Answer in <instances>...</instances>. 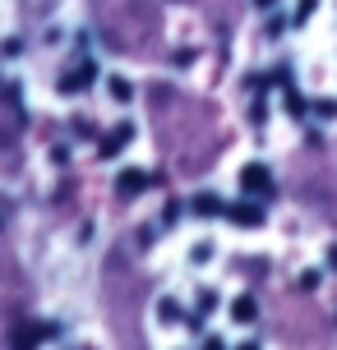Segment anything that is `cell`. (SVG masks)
<instances>
[{"mask_svg":"<svg viewBox=\"0 0 337 350\" xmlns=\"http://www.w3.org/2000/svg\"><path fill=\"white\" fill-rule=\"evenodd\" d=\"M240 189H245L249 198H264V203H273V198H277L273 171H268L264 161H245V166H240Z\"/></svg>","mask_w":337,"mask_h":350,"instance_id":"1","label":"cell"},{"mask_svg":"<svg viewBox=\"0 0 337 350\" xmlns=\"http://www.w3.org/2000/svg\"><path fill=\"white\" fill-rule=\"evenodd\" d=\"M129 139H134V124L121 120V124H116V129L107 134V139H97V157H102V161H116L125 148H129Z\"/></svg>","mask_w":337,"mask_h":350,"instance_id":"2","label":"cell"},{"mask_svg":"<svg viewBox=\"0 0 337 350\" xmlns=\"http://www.w3.org/2000/svg\"><path fill=\"white\" fill-rule=\"evenodd\" d=\"M153 185V175L148 171H139V166H129V171H121L116 175V198H125V203H134L143 189Z\"/></svg>","mask_w":337,"mask_h":350,"instance_id":"3","label":"cell"},{"mask_svg":"<svg viewBox=\"0 0 337 350\" xmlns=\"http://www.w3.org/2000/svg\"><path fill=\"white\" fill-rule=\"evenodd\" d=\"M92 79H97V65H92V60H79L70 74H60V92H65V97H79Z\"/></svg>","mask_w":337,"mask_h":350,"instance_id":"4","label":"cell"},{"mask_svg":"<svg viewBox=\"0 0 337 350\" xmlns=\"http://www.w3.org/2000/svg\"><path fill=\"white\" fill-rule=\"evenodd\" d=\"M227 217L236 221V226H264V198H240V203H231Z\"/></svg>","mask_w":337,"mask_h":350,"instance_id":"5","label":"cell"},{"mask_svg":"<svg viewBox=\"0 0 337 350\" xmlns=\"http://www.w3.org/2000/svg\"><path fill=\"white\" fill-rule=\"evenodd\" d=\"M227 198H222V193H213V189H203V193H195V198H190V212H195V217H227Z\"/></svg>","mask_w":337,"mask_h":350,"instance_id":"6","label":"cell"},{"mask_svg":"<svg viewBox=\"0 0 337 350\" xmlns=\"http://www.w3.org/2000/svg\"><path fill=\"white\" fill-rule=\"evenodd\" d=\"M231 318H236L240 327H249V323L259 318V299H254V295H236V299H231Z\"/></svg>","mask_w":337,"mask_h":350,"instance_id":"7","label":"cell"},{"mask_svg":"<svg viewBox=\"0 0 337 350\" xmlns=\"http://www.w3.org/2000/svg\"><path fill=\"white\" fill-rule=\"evenodd\" d=\"M107 92H111V97H116L121 106L134 102V83H129V79H121V74H111V79H107Z\"/></svg>","mask_w":337,"mask_h":350,"instance_id":"8","label":"cell"},{"mask_svg":"<svg viewBox=\"0 0 337 350\" xmlns=\"http://www.w3.org/2000/svg\"><path fill=\"white\" fill-rule=\"evenodd\" d=\"M158 318H162V323H185L190 314H185V309H180L176 299L166 295V299H158Z\"/></svg>","mask_w":337,"mask_h":350,"instance_id":"9","label":"cell"},{"mask_svg":"<svg viewBox=\"0 0 337 350\" xmlns=\"http://www.w3.org/2000/svg\"><path fill=\"white\" fill-rule=\"evenodd\" d=\"M310 116L333 124V120H337V97H319V102H310Z\"/></svg>","mask_w":337,"mask_h":350,"instance_id":"10","label":"cell"},{"mask_svg":"<svg viewBox=\"0 0 337 350\" xmlns=\"http://www.w3.org/2000/svg\"><path fill=\"white\" fill-rule=\"evenodd\" d=\"M286 111H291L296 120H305V116H310V102H305V97H301L291 83H286Z\"/></svg>","mask_w":337,"mask_h":350,"instance_id":"11","label":"cell"},{"mask_svg":"<svg viewBox=\"0 0 337 350\" xmlns=\"http://www.w3.org/2000/svg\"><path fill=\"white\" fill-rule=\"evenodd\" d=\"M314 14H319V0H296V14H291V23H296V28H305Z\"/></svg>","mask_w":337,"mask_h":350,"instance_id":"12","label":"cell"},{"mask_svg":"<svg viewBox=\"0 0 337 350\" xmlns=\"http://www.w3.org/2000/svg\"><path fill=\"white\" fill-rule=\"evenodd\" d=\"M217 304H222V299H217V291H199V309H195V318H208Z\"/></svg>","mask_w":337,"mask_h":350,"instance_id":"13","label":"cell"},{"mask_svg":"<svg viewBox=\"0 0 337 350\" xmlns=\"http://www.w3.org/2000/svg\"><path fill=\"white\" fill-rule=\"evenodd\" d=\"M37 336H47L42 327H28V332H14V350H37Z\"/></svg>","mask_w":337,"mask_h":350,"instance_id":"14","label":"cell"},{"mask_svg":"<svg viewBox=\"0 0 337 350\" xmlns=\"http://www.w3.org/2000/svg\"><path fill=\"white\" fill-rule=\"evenodd\" d=\"M180 212H185V203H180V198H166V208H162V226H176Z\"/></svg>","mask_w":337,"mask_h":350,"instance_id":"15","label":"cell"},{"mask_svg":"<svg viewBox=\"0 0 337 350\" xmlns=\"http://www.w3.org/2000/svg\"><path fill=\"white\" fill-rule=\"evenodd\" d=\"M213 254H217V249H213V245H208V240H199V245H195V249H190V262H199V267H203V262L213 258Z\"/></svg>","mask_w":337,"mask_h":350,"instance_id":"16","label":"cell"},{"mask_svg":"<svg viewBox=\"0 0 337 350\" xmlns=\"http://www.w3.org/2000/svg\"><path fill=\"white\" fill-rule=\"evenodd\" d=\"M199 350H231V346H227V341H222V336L213 332V336H203V341H199Z\"/></svg>","mask_w":337,"mask_h":350,"instance_id":"17","label":"cell"},{"mask_svg":"<svg viewBox=\"0 0 337 350\" xmlns=\"http://www.w3.org/2000/svg\"><path fill=\"white\" fill-rule=\"evenodd\" d=\"M301 291H319V272H301Z\"/></svg>","mask_w":337,"mask_h":350,"instance_id":"18","label":"cell"},{"mask_svg":"<svg viewBox=\"0 0 337 350\" xmlns=\"http://www.w3.org/2000/svg\"><path fill=\"white\" fill-rule=\"evenodd\" d=\"M328 267L337 272V245H328Z\"/></svg>","mask_w":337,"mask_h":350,"instance_id":"19","label":"cell"},{"mask_svg":"<svg viewBox=\"0 0 337 350\" xmlns=\"http://www.w3.org/2000/svg\"><path fill=\"white\" fill-rule=\"evenodd\" d=\"M236 350H259V341H240V346H236Z\"/></svg>","mask_w":337,"mask_h":350,"instance_id":"20","label":"cell"},{"mask_svg":"<svg viewBox=\"0 0 337 350\" xmlns=\"http://www.w3.org/2000/svg\"><path fill=\"white\" fill-rule=\"evenodd\" d=\"M254 5H259V10H273V5H277V0H254Z\"/></svg>","mask_w":337,"mask_h":350,"instance_id":"21","label":"cell"}]
</instances>
